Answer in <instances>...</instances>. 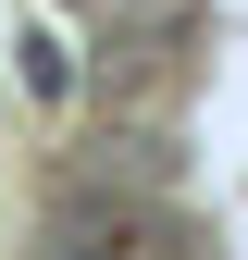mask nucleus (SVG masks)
Returning <instances> with one entry per match:
<instances>
[{
    "instance_id": "nucleus-1",
    "label": "nucleus",
    "mask_w": 248,
    "mask_h": 260,
    "mask_svg": "<svg viewBox=\"0 0 248 260\" xmlns=\"http://www.w3.org/2000/svg\"><path fill=\"white\" fill-rule=\"evenodd\" d=\"M0 50H13V87H25L38 112H75V100H87V62H75V38H62L50 13H13Z\"/></svg>"
}]
</instances>
